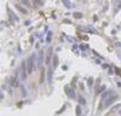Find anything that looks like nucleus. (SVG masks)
<instances>
[{
  "mask_svg": "<svg viewBox=\"0 0 121 116\" xmlns=\"http://www.w3.org/2000/svg\"><path fill=\"white\" fill-rule=\"evenodd\" d=\"M73 17L75 19H81L82 18V13H80V12H74L73 13Z\"/></svg>",
  "mask_w": 121,
  "mask_h": 116,
  "instance_id": "obj_11",
  "label": "nucleus"
},
{
  "mask_svg": "<svg viewBox=\"0 0 121 116\" xmlns=\"http://www.w3.org/2000/svg\"><path fill=\"white\" fill-rule=\"evenodd\" d=\"M17 1H21V0H17Z\"/></svg>",
  "mask_w": 121,
  "mask_h": 116,
  "instance_id": "obj_25",
  "label": "nucleus"
},
{
  "mask_svg": "<svg viewBox=\"0 0 121 116\" xmlns=\"http://www.w3.org/2000/svg\"><path fill=\"white\" fill-rule=\"evenodd\" d=\"M45 81V69L41 70V77H40V83H44Z\"/></svg>",
  "mask_w": 121,
  "mask_h": 116,
  "instance_id": "obj_12",
  "label": "nucleus"
},
{
  "mask_svg": "<svg viewBox=\"0 0 121 116\" xmlns=\"http://www.w3.org/2000/svg\"><path fill=\"white\" fill-rule=\"evenodd\" d=\"M86 48H87V46H85V45H80V50H81V51H85Z\"/></svg>",
  "mask_w": 121,
  "mask_h": 116,
  "instance_id": "obj_22",
  "label": "nucleus"
},
{
  "mask_svg": "<svg viewBox=\"0 0 121 116\" xmlns=\"http://www.w3.org/2000/svg\"><path fill=\"white\" fill-rule=\"evenodd\" d=\"M51 58H52V47H50L48 51H47V54H46V61H45V63L47 65L50 64V62H51Z\"/></svg>",
  "mask_w": 121,
  "mask_h": 116,
  "instance_id": "obj_5",
  "label": "nucleus"
},
{
  "mask_svg": "<svg viewBox=\"0 0 121 116\" xmlns=\"http://www.w3.org/2000/svg\"><path fill=\"white\" fill-rule=\"evenodd\" d=\"M19 87H21V91H22V95H23V97H27V92H26V90L23 88V86H19Z\"/></svg>",
  "mask_w": 121,
  "mask_h": 116,
  "instance_id": "obj_17",
  "label": "nucleus"
},
{
  "mask_svg": "<svg viewBox=\"0 0 121 116\" xmlns=\"http://www.w3.org/2000/svg\"><path fill=\"white\" fill-rule=\"evenodd\" d=\"M43 61H44V51L40 50V51H39V54H38V66H39V68L41 66Z\"/></svg>",
  "mask_w": 121,
  "mask_h": 116,
  "instance_id": "obj_4",
  "label": "nucleus"
},
{
  "mask_svg": "<svg viewBox=\"0 0 121 116\" xmlns=\"http://www.w3.org/2000/svg\"><path fill=\"white\" fill-rule=\"evenodd\" d=\"M52 68H48L47 69V82L48 83H52Z\"/></svg>",
  "mask_w": 121,
  "mask_h": 116,
  "instance_id": "obj_8",
  "label": "nucleus"
},
{
  "mask_svg": "<svg viewBox=\"0 0 121 116\" xmlns=\"http://www.w3.org/2000/svg\"><path fill=\"white\" fill-rule=\"evenodd\" d=\"M117 98H119V97H117V95H115V94H114V95H113V97H110V98H108V99H107V100H105V102H104V103H103V104H104V105H105V106H109V105H110V104H113V103H114V102H115V100H117Z\"/></svg>",
  "mask_w": 121,
  "mask_h": 116,
  "instance_id": "obj_3",
  "label": "nucleus"
},
{
  "mask_svg": "<svg viewBox=\"0 0 121 116\" xmlns=\"http://www.w3.org/2000/svg\"><path fill=\"white\" fill-rule=\"evenodd\" d=\"M62 4H63L67 8H70V7H72V3H70L69 0H62Z\"/></svg>",
  "mask_w": 121,
  "mask_h": 116,
  "instance_id": "obj_10",
  "label": "nucleus"
},
{
  "mask_svg": "<svg viewBox=\"0 0 121 116\" xmlns=\"http://www.w3.org/2000/svg\"><path fill=\"white\" fill-rule=\"evenodd\" d=\"M21 3H22V4H24L26 6H28V7L30 6V4L28 3V0H21Z\"/></svg>",
  "mask_w": 121,
  "mask_h": 116,
  "instance_id": "obj_21",
  "label": "nucleus"
},
{
  "mask_svg": "<svg viewBox=\"0 0 121 116\" xmlns=\"http://www.w3.org/2000/svg\"><path fill=\"white\" fill-rule=\"evenodd\" d=\"M6 12H7V16H9V18H10V21H11L12 23L18 22V17H17V15H16V13L12 11V10L9 7V6H7V8H6Z\"/></svg>",
  "mask_w": 121,
  "mask_h": 116,
  "instance_id": "obj_1",
  "label": "nucleus"
},
{
  "mask_svg": "<svg viewBox=\"0 0 121 116\" xmlns=\"http://www.w3.org/2000/svg\"><path fill=\"white\" fill-rule=\"evenodd\" d=\"M87 83H88V86H90V87H92V86H93V79H92V77H88Z\"/></svg>",
  "mask_w": 121,
  "mask_h": 116,
  "instance_id": "obj_16",
  "label": "nucleus"
},
{
  "mask_svg": "<svg viewBox=\"0 0 121 116\" xmlns=\"http://www.w3.org/2000/svg\"><path fill=\"white\" fill-rule=\"evenodd\" d=\"M79 103H80V105H85L86 104V100H85V98H82V97H79Z\"/></svg>",
  "mask_w": 121,
  "mask_h": 116,
  "instance_id": "obj_15",
  "label": "nucleus"
},
{
  "mask_svg": "<svg viewBox=\"0 0 121 116\" xmlns=\"http://www.w3.org/2000/svg\"><path fill=\"white\" fill-rule=\"evenodd\" d=\"M63 23H67V24H69V23H72L69 21V19H63Z\"/></svg>",
  "mask_w": 121,
  "mask_h": 116,
  "instance_id": "obj_23",
  "label": "nucleus"
},
{
  "mask_svg": "<svg viewBox=\"0 0 121 116\" xmlns=\"http://www.w3.org/2000/svg\"><path fill=\"white\" fill-rule=\"evenodd\" d=\"M112 94H114L113 91H107V92H104V93L102 94V102H105L108 98H110V95H112Z\"/></svg>",
  "mask_w": 121,
  "mask_h": 116,
  "instance_id": "obj_6",
  "label": "nucleus"
},
{
  "mask_svg": "<svg viewBox=\"0 0 121 116\" xmlns=\"http://www.w3.org/2000/svg\"><path fill=\"white\" fill-rule=\"evenodd\" d=\"M58 63H59L58 56H57V54H53V68H57V66H58Z\"/></svg>",
  "mask_w": 121,
  "mask_h": 116,
  "instance_id": "obj_9",
  "label": "nucleus"
},
{
  "mask_svg": "<svg viewBox=\"0 0 121 116\" xmlns=\"http://www.w3.org/2000/svg\"><path fill=\"white\" fill-rule=\"evenodd\" d=\"M102 91H105V86H100L99 88L97 90V93H99V92H102Z\"/></svg>",
  "mask_w": 121,
  "mask_h": 116,
  "instance_id": "obj_18",
  "label": "nucleus"
},
{
  "mask_svg": "<svg viewBox=\"0 0 121 116\" xmlns=\"http://www.w3.org/2000/svg\"><path fill=\"white\" fill-rule=\"evenodd\" d=\"M33 3H34L35 5H38V6H41V5L44 4L43 0H33Z\"/></svg>",
  "mask_w": 121,
  "mask_h": 116,
  "instance_id": "obj_13",
  "label": "nucleus"
},
{
  "mask_svg": "<svg viewBox=\"0 0 121 116\" xmlns=\"http://www.w3.org/2000/svg\"><path fill=\"white\" fill-rule=\"evenodd\" d=\"M120 116H121V110H120Z\"/></svg>",
  "mask_w": 121,
  "mask_h": 116,
  "instance_id": "obj_24",
  "label": "nucleus"
},
{
  "mask_svg": "<svg viewBox=\"0 0 121 116\" xmlns=\"http://www.w3.org/2000/svg\"><path fill=\"white\" fill-rule=\"evenodd\" d=\"M51 37H52V32H48L47 33V36H46V41L50 42V41H51Z\"/></svg>",
  "mask_w": 121,
  "mask_h": 116,
  "instance_id": "obj_14",
  "label": "nucleus"
},
{
  "mask_svg": "<svg viewBox=\"0 0 121 116\" xmlns=\"http://www.w3.org/2000/svg\"><path fill=\"white\" fill-rule=\"evenodd\" d=\"M15 7H16V8H17L21 13H24V15H26V13H28V10H27L26 7H23L22 5H19V4H15Z\"/></svg>",
  "mask_w": 121,
  "mask_h": 116,
  "instance_id": "obj_7",
  "label": "nucleus"
},
{
  "mask_svg": "<svg viewBox=\"0 0 121 116\" xmlns=\"http://www.w3.org/2000/svg\"><path fill=\"white\" fill-rule=\"evenodd\" d=\"M65 93L68 94V97H69L70 99H75L76 98V94H75L74 88H70L69 86H65Z\"/></svg>",
  "mask_w": 121,
  "mask_h": 116,
  "instance_id": "obj_2",
  "label": "nucleus"
},
{
  "mask_svg": "<svg viewBox=\"0 0 121 116\" xmlns=\"http://www.w3.org/2000/svg\"><path fill=\"white\" fill-rule=\"evenodd\" d=\"M108 6H109V4H108V3H105V4H104V6H103V10H102L103 12H107V10H108Z\"/></svg>",
  "mask_w": 121,
  "mask_h": 116,
  "instance_id": "obj_19",
  "label": "nucleus"
},
{
  "mask_svg": "<svg viewBox=\"0 0 121 116\" xmlns=\"http://www.w3.org/2000/svg\"><path fill=\"white\" fill-rule=\"evenodd\" d=\"M80 112H81V106L79 105L78 108H76V115H78V116H80Z\"/></svg>",
  "mask_w": 121,
  "mask_h": 116,
  "instance_id": "obj_20",
  "label": "nucleus"
}]
</instances>
